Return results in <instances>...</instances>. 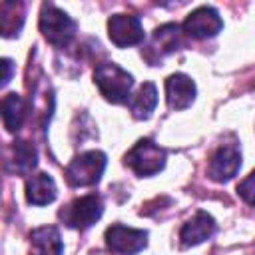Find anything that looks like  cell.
<instances>
[{
  "instance_id": "3957f363",
  "label": "cell",
  "mask_w": 255,
  "mask_h": 255,
  "mask_svg": "<svg viewBox=\"0 0 255 255\" xmlns=\"http://www.w3.org/2000/svg\"><path fill=\"white\" fill-rule=\"evenodd\" d=\"M106 165H108V157L104 151L100 149L84 151L66 165V179L72 187L96 185L102 179Z\"/></svg>"
},
{
  "instance_id": "6da1fadb",
  "label": "cell",
  "mask_w": 255,
  "mask_h": 255,
  "mask_svg": "<svg viewBox=\"0 0 255 255\" xmlns=\"http://www.w3.org/2000/svg\"><path fill=\"white\" fill-rule=\"evenodd\" d=\"M94 84L112 104H126L131 98L133 76L114 62H102L94 70Z\"/></svg>"
},
{
  "instance_id": "5bb4252c",
  "label": "cell",
  "mask_w": 255,
  "mask_h": 255,
  "mask_svg": "<svg viewBox=\"0 0 255 255\" xmlns=\"http://www.w3.org/2000/svg\"><path fill=\"white\" fill-rule=\"evenodd\" d=\"M64 243L60 231L54 225L36 227L30 233V253L28 255H62Z\"/></svg>"
},
{
  "instance_id": "d6986e66",
  "label": "cell",
  "mask_w": 255,
  "mask_h": 255,
  "mask_svg": "<svg viewBox=\"0 0 255 255\" xmlns=\"http://www.w3.org/2000/svg\"><path fill=\"white\" fill-rule=\"evenodd\" d=\"M237 193H239V197H241L245 203L255 205V169H253L245 179L239 181Z\"/></svg>"
},
{
  "instance_id": "8fae6325",
  "label": "cell",
  "mask_w": 255,
  "mask_h": 255,
  "mask_svg": "<svg viewBox=\"0 0 255 255\" xmlns=\"http://www.w3.org/2000/svg\"><path fill=\"white\" fill-rule=\"evenodd\" d=\"M195 82L187 74H171L165 80V100L171 110H185L195 100Z\"/></svg>"
},
{
  "instance_id": "9a60e30c",
  "label": "cell",
  "mask_w": 255,
  "mask_h": 255,
  "mask_svg": "<svg viewBox=\"0 0 255 255\" xmlns=\"http://www.w3.org/2000/svg\"><path fill=\"white\" fill-rule=\"evenodd\" d=\"M58 187L52 175L48 173H34L26 181V201L30 205H48L56 199Z\"/></svg>"
},
{
  "instance_id": "277c9868",
  "label": "cell",
  "mask_w": 255,
  "mask_h": 255,
  "mask_svg": "<svg viewBox=\"0 0 255 255\" xmlns=\"http://www.w3.org/2000/svg\"><path fill=\"white\" fill-rule=\"evenodd\" d=\"M165 157L167 153L163 147H159L153 139L143 137L126 153L124 161L135 175L149 177V175L159 173L165 167Z\"/></svg>"
},
{
  "instance_id": "ac0fdd59",
  "label": "cell",
  "mask_w": 255,
  "mask_h": 255,
  "mask_svg": "<svg viewBox=\"0 0 255 255\" xmlns=\"http://www.w3.org/2000/svg\"><path fill=\"white\" fill-rule=\"evenodd\" d=\"M24 4L20 2H10L4 0L0 4V26H2V36L12 38L18 36L22 26H24Z\"/></svg>"
},
{
  "instance_id": "5b68a950",
  "label": "cell",
  "mask_w": 255,
  "mask_h": 255,
  "mask_svg": "<svg viewBox=\"0 0 255 255\" xmlns=\"http://www.w3.org/2000/svg\"><path fill=\"white\" fill-rule=\"evenodd\" d=\"M102 213H104L102 197L96 193H88V195H82V197L70 201L68 205H64L58 211V217L62 219L64 225L84 231V229L92 227L102 217Z\"/></svg>"
},
{
  "instance_id": "9c48e42d",
  "label": "cell",
  "mask_w": 255,
  "mask_h": 255,
  "mask_svg": "<svg viewBox=\"0 0 255 255\" xmlns=\"http://www.w3.org/2000/svg\"><path fill=\"white\" fill-rule=\"evenodd\" d=\"M108 36L118 48H128L143 42V26L137 16L114 14L108 20Z\"/></svg>"
},
{
  "instance_id": "8992f818",
  "label": "cell",
  "mask_w": 255,
  "mask_h": 255,
  "mask_svg": "<svg viewBox=\"0 0 255 255\" xmlns=\"http://www.w3.org/2000/svg\"><path fill=\"white\" fill-rule=\"evenodd\" d=\"M183 34L193 40L213 38L223 30V20L213 6H199L187 14L183 20Z\"/></svg>"
},
{
  "instance_id": "ffe728a7",
  "label": "cell",
  "mask_w": 255,
  "mask_h": 255,
  "mask_svg": "<svg viewBox=\"0 0 255 255\" xmlns=\"http://www.w3.org/2000/svg\"><path fill=\"white\" fill-rule=\"evenodd\" d=\"M2 70H4V74H2V86H6V84L10 82L12 70H14V64H12L10 58H2Z\"/></svg>"
},
{
  "instance_id": "e0dca14e",
  "label": "cell",
  "mask_w": 255,
  "mask_h": 255,
  "mask_svg": "<svg viewBox=\"0 0 255 255\" xmlns=\"http://www.w3.org/2000/svg\"><path fill=\"white\" fill-rule=\"evenodd\" d=\"M26 120V102L16 92L2 98V122L8 131H18Z\"/></svg>"
},
{
  "instance_id": "4fadbf2b",
  "label": "cell",
  "mask_w": 255,
  "mask_h": 255,
  "mask_svg": "<svg viewBox=\"0 0 255 255\" xmlns=\"http://www.w3.org/2000/svg\"><path fill=\"white\" fill-rule=\"evenodd\" d=\"M38 165V151L26 139H14L10 145V155L6 159V167L16 175H30Z\"/></svg>"
},
{
  "instance_id": "2e32d148",
  "label": "cell",
  "mask_w": 255,
  "mask_h": 255,
  "mask_svg": "<svg viewBox=\"0 0 255 255\" xmlns=\"http://www.w3.org/2000/svg\"><path fill=\"white\" fill-rule=\"evenodd\" d=\"M129 106V112L135 120H147L151 118L155 106H157V88L153 82H143L137 92L129 98L128 102Z\"/></svg>"
},
{
  "instance_id": "ba28073f",
  "label": "cell",
  "mask_w": 255,
  "mask_h": 255,
  "mask_svg": "<svg viewBox=\"0 0 255 255\" xmlns=\"http://www.w3.org/2000/svg\"><path fill=\"white\" fill-rule=\"evenodd\" d=\"M181 34H183V28L179 24H173V22H167V24L155 28L149 46L143 50L145 60L151 66H155L161 62V58L173 54L181 46Z\"/></svg>"
},
{
  "instance_id": "52a82bcc",
  "label": "cell",
  "mask_w": 255,
  "mask_h": 255,
  "mask_svg": "<svg viewBox=\"0 0 255 255\" xmlns=\"http://www.w3.org/2000/svg\"><path fill=\"white\" fill-rule=\"evenodd\" d=\"M106 245L118 255H135L147 245V231L114 223L106 229Z\"/></svg>"
},
{
  "instance_id": "7c38bea8",
  "label": "cell",
  "mask_w": 255,
  "mask_h": 255,
  "mask_svg": "<svg viewBox=\"0 0 255 255\" xmlns=\"http://www.w3.org/2000/svg\"><path fill=\"white\" fill-rule=\"evenodd\" d=\"M215 231V219L207 211H197L179 229V241L183 247H193L209 239Z\"/></svg>"
},
{
  "instance_id": "7a4b0ae2",
  "label": "cell",
  "mask_w": 255,
  "mask_h": 255,
  "mask_svg": "<svg viewBox=\"0 0 255 255\" xmlns=\"http://www.w3.org/2000/svg\"><path fill=\"white\" fill-rule=\"evenodd\" d=\"M38 26L46 42H50L54 48H66L74 40L76 28H78L76 22L52 2L42 4Z\"/></svg>"
},
{
  "instance_id": "30bf717a",
  "label": "cell",
  "mask_w": 255,
  "mask_h": 255,
  "mask_svg": "<svg viewBox=\"0 0 255 255\" xmlns=\"http://www.w3.org/2000/svg\"><path fill=\"white\" fill-rule=\"evenodd\" d=\"M239 167H241V149L235 143H221L209 159L207 173L213 181L225 183L233 175H237Z\"/></svg>"
}]
</instances>
